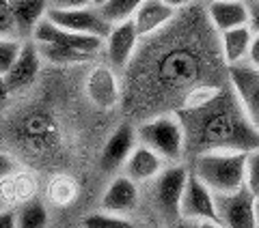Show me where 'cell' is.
I'll use <instances>...</instances> for the list:
<instances>
[{"mask_svg": "<svg viewBox=\"0 0 259 228\" xmlns=\"http://www.w3.org/2000/svg\"><path fill=\"white\" fill-rule=\"evenodd\" d=\"M175 15L177 11L173 7H168L164 0H143L130 22L134 24L136 35L145 39V37H153L156 32L164 30L175 20Z\"/></svg>", "mask_w": 259, "mask_h": 228, "instance_id": "obj_13", "label": "cell"}, {"mask_svg": "<svg viewBox=\"0 0 259 228\" xmlns=\"http://www.w3.org/2000/svg\"><path fill=\"white\" fill-rule=\"evenodd\" d=\"M180 219L190 224H199V222H216V202H214V194L194 177L188 170V179H186V187H184V196L180 202Z\"/></svg>", "mask_w": 259, "mask_h": 228, "instance_id": "obj_6", "label": "cell"}, {"mask_svg": "<svg viewBox=\"0 0 259 228\" xmlns=\"http://www.w3.org/2000/svg\"><path fill=\"white\" fill-rule=\"evenodd\" d=\"M227 78L244 119L259 132V71L248 63H240L227 67Z\"/></svg>", "mask_w": 259, "mask_h": 228, "instance_id": "obj_5", "label": "cell"}, {"mask_svg": "<svg viewBox=\"0 0 259 228\" xmlns=\"http://www.w3.org/2000/svg\"><path fill=\"white\" fill-rule=\"evenodd\" d=\"M9 5L15 22V30H18V39L20 41H28V39H32L35 28L46 20L50 5H48V0H9Z\"/></svg>", "mask_w": 259, "mask_h": 228, "instance_id": "obj_17", "label": "cell"}, {"mask_svg": "<svg viewBox=\"0 0 259 228\" xmlns=\"http://www.w3.org/2000/svg\"><path fill=\"white\" fill-rule=\"evenodd\" d=\"M257 228H259V200H257Z\"/></svg>", "mask_w": 259, "mask_h": 228, "instance_id": "obj_39", "label": "cell"}, {"mask_svg": "<svg viewBox=\"0 0 259 228\" xmlns=\"http://www.w3.org/2000/svg\"><path fill=\"white\" fill-rule=\"evenodd\" d=\"M0 228H15V209L0 211Z\"/></svg>", "mask_w": 259, "mask_h": 228, "instance_id": "obj_32", "label": "cell"}, {"mask_svg": "<svg viewBox=\"0 0 259 228\" xmlns=\"http://www.w3.org/2000/svg\"><path fill=\"white\" fill-rule=\"evenodd\" d=\"M3 209H9V207H7L5 202H3V198H0V211H3Z\"/></svg>", "mask_w": 259, "mask_h": 228, "instance_id": "obj_37", "label": "cell"}, {"mask_svg": "<svg viewBox=\"0 0 259 228\" xmlns=\"http://www.w3.org/2000/svg\"><path fill=\"white\" fill-rule=\"evenodd\" d=\"M194 228H223V226L216 222H199V224H194Z\"/></svg>", "mask_w": 259, "mask_h": 228, "instance_id": "obj_35", "label": "cell"}, {"mask_svg": "<svg viewBox=\"0 0 259 228\" xmlns=\"http://www.w3.org/2000/svg\"><path fill=\"white\" fill-rule=\"evenodd\" d=\"M214 202L223 228H257V198L246 187L231 194H214Z\"/></svg>", "mask_w": 259, "mask_h": 228, "instance_id": "obj_4", "label": "cell"}, {"mask_svg": "<svg viewBox=\"0 0 259 228\" xmlns=\"http://www.w3.org/2000/svg\"><path fill=\"white\" fill-rule=\"evenodd\" d=\"M82 228H139V226H136L130 217L104 213V211H95V213L84 215Z\"/></svg>", "mask_w": 259, "mask_h": 228, "instance_id": "obj_24", "label": "cell"}, {"mask_svg": "<svg viewBox=\"0 0 259 228\" xmlns=\"http://www.w3.org/2000/svg\"><path fill=\"white\" fill-rule=\"evenodd\" d=\"M164 3L168 5V7H173L175 11H180V9H184V7H188V5H192L194 0H164Z\"/></svg>", "mask_w": 259, "mask_h": 228, "instance_id": "obj_34", "label": "cell"}, {"mask_svg": "<svg viewBox=\"0 0 259 228\" xmlns=\"http://www.w3.org/2000/svg\"><path fill=\"white\" fill-rule=\"evenodd\" d=\"M13 173H18V161H15L9 153L0 151V181H5V179L11 177Z\"/></svg>", "mask_w": 259, "mask_h": 228, "instance_id": "obj_29", "label": "cell"}, {"mask_svg": "<svg viewBox=\"0 0 259 228\" xmlns=\"http://www.w3.org/2000/svg\"><path fill=\"white\" fill-rule=\"evenodd\" d=\"M22 50V41L20 39H5L0 37V76H5L13 61L18 59V54Z\"/></svg>", "mask_w": 259, "mask_h": 228, "instance_id": "obj_26", "label": "cell"}, {"mask_svg": "<svg viewBox=\"0 0 259 228\" xmlns=\"http://www.w3.org/2000/svg\"><path fill=\"white\" fill-rule=\"evenodd\" d=\"M35 45L41 61L54 65V67H78V65H89L97 59L95 54L69 50V47H61V45H50V43H35Z\"/></svg>", "mask_w": 259, "mask_h": 228, "instance_id": "obj_20", "label": "cell"}, {"mask_svg": "<svg viewBox=\"0 0 259 228\" xmlns=\"http://www.w3.org/2000/svg\"><path fill=\"white\" fill-rule=\"evenodd\" d=\"M50 9L54 11H71V9H84L93 7V0H48Z\"/></svg>", "mask_w": 259, "mask_h": 228, "instance_id": "obj_28", "label": "cell"}, {"mask_svg": "<svg viewBox=\"0 0 259 228\" xmlns=\"http://www.w3.org/2000/svg\"><path fill=\"white\" fill-rule=\"evenodd\" d=\"M168 228H194V224H190V222H184V219H180V222L171 224Z\"/></svg>", "mask_w": 259, "mask_h": 228, "instance_id": "obj_36", "label": "cell"}, {"mask_svg": "<svg viewBox=\"0 0 259 228\" xmlns=\"http://www.w3.org/2000/svg\"><path fill=\"white\" fill-rule=\"evenodd\" d=\"M246 63L259 71V35H253V41H250V47H248Z\"/></svg>", "mask_w": 259, "mask_h": 228, "instance_id": "obj_31", "label": "cell"}, {"mask_svg": "<svg viewBox=\"0 0 259 228\" xmlns=\"http://www.w3.org/2000/svg\"><path fill=\"white\" fill-rule=\"evenodd\" d=\"M136 146V129L130 123H121L110 134L100 155V166L106 173H115L117 168H123L127 155Z\"/></svg>", "mask_w": 259, "mask_h": 228, "instance_id": "obj_14", "label": "cell"}, {"mask_svg": "<svg viewBox=\"0 0 259 228\" xmlns=\"http://www.w3.org/2000/svg\"><path fill=\"white\" fill-rule=\"evenodd\" d=\"M143 0H104V3L97 7V11L102 13V18L106 20L110 26L121 22H130L134 18L136 9L141 7Z\"/></svg>", "mask_w": 259, "mask_h": 228, "instance_id": "obj_22", "label": "cell"}, {"mask_svg": "<svg viewBox=\"0 0 259 228\" xmlns=\"http://www.w3.org/2000/svg\"><path fill=\"white\" fill-rule=\"evenodd\" d=\"M250 41H253V32L248 30V26L221 32V54H223V61L227 67L246 63Z\"/></svg>", "mask_w": 259, "mask_h": 228, "instance_id": "obj_18", "label": "cell"}, {"mask_svg": "<svg viewBox=\"0 0 259 228\" xmlns=\"http://www.w3.org/2000/svg\"><path fill=\"white\" fill-rule=\"evenodd\" d=\"M244 187L259 200V149L246 151V161H244Z\"/></svg>", "mask_w": 259, "mask_h": 228, "instance_id": "obj_25", "label": "cell"}, {"mask_svg": "<svg viewBox=\"0 0 259 228\" xmlns=\"http://www.w3.org/2000/svg\"><path fill=\"white\" fill-rule=\"evenodd\" d=\"M35 179L28 173H13L11 177H7L5 181H0V198L7 207L11 209V205H24L35 198Z\"/></svg>", "mask_w": 259, "mask_h": 228, "instance_id": "obj_19", "label": "cell"}, {"mask_svg": "<svg viewBox=\"0 0 259 228\" xmlns=\"http://www.w3.org/2000/svg\"><path fill=\"white\" fill-rule=\"evenodd\" d=\"M48 22H52L54 26L63 30L76 32V35H89L97 39H106L110 24L102 18V13L97 11V7H84V9H71V11H54L50 9L46 15Z\"/></svg>", "mask_w": 259, "mask_h": 228, "instance_id": "obj_7", "label": "cell"}, {"mask_svg": "<svg viewBox=\"0 0 259 228\" xmlns=\"http://www.w3.org/2000/svg\"><path fill=\"white\" fill-rule=\"evenodd\" d=\"M246 151L209 149L194 157L190 173L212 194H231L244 187Z\"/></svg>", "mask_w": 259, "mask_h": 228, "instance_id": "obj_1", "label": "cell"}, {"mask_svg": "<svg viewBox=\"0 0 259 228\" xmlns=\"http://www.w3.org/2000/svg\"><path fill=\"white\" fill-rule=\"evenodd\" d=\"M141 37L136 35V28L132 22H121L110 26L106 39H104V54H106V65L112 69L127 67L139 50Z\"/></svg>", "mask_w": 259, "mask_h": 228, "instance_id": "obj_10", "label": "cell"}, {"mask_svg": "<svg viewBox=\"0 0 259 228\" xmlns=\"http://www.w3.org/2000/svg\"><path fill=\"white\" fill-rule=\"evenodd\" d=\"M41 67H44V61H41V56H39L35 41H30V39L28 41H22V50L18 54V59L13 61L9 71L3 76L9 93L15 95V93H24L26 88H30L37 82Z\"/></svg>", "mask_w": 259, "mask_h": 228, "instance_id": "obj_9", "label": "cell"}, {"mask_svg": "<svg viewBox=\"0 0 259 228\" xmlns=\"http://www.w3.org/2000/svg\"><path fill=\"white\" fill-rule=\"evenodd\" d=\"M246 9H248L246 26L253 35H259V0H246Z\"/></svg>", "mask_w": 259, "mask_h": 228, "instance_id": "obj_30", "label": "cell"}, {"mask_svg": "<svg viewBox=\"0 0 259 228\" xmlns=\"http://www.w3.org/2000/svg\"><path fill=\"white\" fill-rule=\"evenodd\" d=\"M78 196V183L69 175H56L48 183V198L56 207H67Z\"/></svg>", "mask_w": 259, "mask_h": 228, "instance_id": "obj_23", "label": "cell"}, {"mask_svg": "<svg viewBox=\"0 0 259 228\" xmlns=\"http://www.w3.org/2000/svg\"><path fill=\"white\" fill-rule=\"evenodd\" d=\"M186 179H188V168L184 164H168L151 181V205L168 226L180 222V202L184 196Z\"/></svg>", "mask_w": 259, "mask_h": 228, "instance_id": "obj_3", "label": "cell"}, {"mask_svg": "<svg viewBox=\"0 0 259 228\" xmlns=\"http://www.w3.org/2000/svg\"><path fill=\"white\" fill-rule=\"evenodd\" d=\"M136 142L151 149L166 164H182L186 146V129L177 114H156L136 127Z\"/></svg>", "mask_w": 259, "mask_h": 228, "instance_id": "obj_2", "label": "cell"}, {"mask_svg": "<svg viewBox=\"0 0 259 228\" xmlns=\"http://www.w3.org/2000/svg\"><path fill=\"white\" fill-rule=\"evenodd\" d=\"M84 93L95 108H115L121 101V82L117 78V71L108 67L106 63L93 65V69L87 73L84 80Z\"/></svg>", "mask_w": 259, "mask_h": 228, "instance_id": "obj_8", "label": "cell"}, {"mask_svg": "<svg viewBox=\"0 0 259 228\" xmlns=\"http://www.w3.org/2000/svg\"><path fill=\"white\" fill-rule=\"evenodd\" d=\"M205 13L216 32L246 26L248 22L246 0H212V3H205Z\"/></svg>", "mask_w": 259, "mask_h": 228, "instance_id": "obj_16", "label": "cell"}, {"mask_svg": "<svg viewBox=\"0 0 259 228\" xmlns=\"http://www.w3.org/2000/svg\"><path fill=\"white\" fill-rule=\"evenodd\" d=\"M102 3H104V0H93V7H100Z\"/></svg>", "mask_w": 259, "mask_h": 228, "instance_id": "obj_38", "label": "cell"}, {"mask_svg": "<svg viewBox=\"0 0 259 228\" xmlns=\"http://www.w3.org/2000/svg\"><path fill=\"white\" fill-rule=\"evenodd\" d=\"M205 3H212V0H205Z\"/></svg>", "mask_w": 259, "mask_h": 228, "instance_id": "obj_40", "label": "cell"}, {"mask_svg": "<svg viewBox=\"0 0 259 228\" xmlns=\"http://www.w3.org/2000/svg\"><path fill=\"white\" fill-rule=\"evenodd\" d=\"M50 215L41 200L32 198L15 209V228H48Z\"/></svg>", "mask_w": 259, "mask_h": 228, "instance_id": "obj_21", "label": "cell"}, {"mask_svg": "<svg viewBox=\"0 0 259 228\" xmlns=\"http://www.w3.org/2000/svg\"><path fill=\"white\" fill-rule=\"evenodd\" d=\"M30 41L35 43H50V45H61V47H69V50H78V52H87V54H100L104 41L97 37H89V35H76V32L63 30L59 26H54L52 22L44 20L32 32Z\"/></svg>", "mask_w": 259, "mask_h": 228, "instance_id": "obj_11", "label": "cell"}, {"mask_svg": "<svg viewBox=\"0 0 259 228\" xmlns=\"http://www.w3.org/2000/svg\"><path fill=\"white\" fill-rule=\"evenodd\" d=\"M166 166L168 164L160 155H156L151 149L136 142V146L132 149V153L127 155L125 164H123V175L130 179V181H134L136 185L151 183Z\"/></svg>", "mask_w": 259, "mask_h": 228, "instance_id": "obj_15", "label": "cell"}, {"mask_svg": "<svg viewBox=\"0 0 259 228\" xmlns=\"http://www.w3.org/2000/svg\"><path fill=\"white\" fill-rule=\"evenodd\" d=\"M139 200H141L139 185L134 181H130L125 175H117L108 183L106 192L102 194L100 205H102L104 213L127 217V213H132V211L139 207Z\"/></svg>", "mask_w": 259, "mask_h": 228, "instance_id": "obj_12", "label": "cell"}, {"mask_svg": "<svg viewBox=\"0 0 259 228\" xmlns=\"http://www.w3.org/2000/svg\"><path fill=\"white\" fill-rule=\"evenodd\" d=\"M0 37L18 39V30H15V22H13L9 0H0Z\"/></svg>", "mask_w": 259, "mask_h": 228, "instance_id": "obj_27", "label": "cell"}, {"mask_svg": "<svg viewBox=\"0 0 259 228\" xmlns=\"http://www.w3.org/2000/svg\"><path fill=\"white\" fill-rule=\"evenodd\" d=\"M9 97H11V93H9V88H7L3 76H0V108L5 105V101H9Z\"/></svg>", "mask_w": 259, "mask_h": 228, "instance_id": "obj_33", "label": "cell"}]
</instances>
